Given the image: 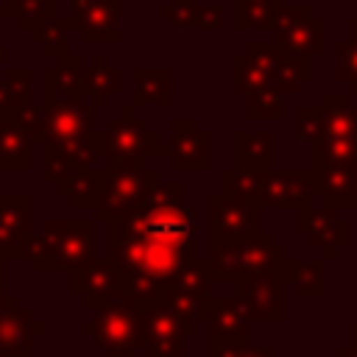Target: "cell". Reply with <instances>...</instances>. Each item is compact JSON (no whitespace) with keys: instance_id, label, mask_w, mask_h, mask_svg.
I'll return each mask as SVG.
<instances>
[{"instance_id":"6da1fadb","label":"cell","mask_w":357,"mask_h":357,"mask_svg":"<svg viewBox=\"0 0 357 357\" xmlns=\"http://www.w3.org/2000/svg\"><path fill=\"white\" fill-rule=\"evenodd\" d=\"M109 259L120 273V296L153 301L176 282L181 268L198 254V218L192 206H137L106 220Z\"/></svg>"},{"instance_id":"7a4b0ae2","label":"cell","mask_w":357,"mask_h":357,"mask_svg":"<svg viewBox=\"0 0 357 357\" xmlns=\"http://www.w3.org/2000/svg\"><path fill=\"white\" fill-rule=\"evenodd\" d=\"M98 220H45L25 245L33 273H70L95 257Z\"/></svg>"},{"instance_id":"3957f363","label":"cell","mask_w":357,"mask_h":357,"mask_svg":"<svg viewBox=\"0 0 357 357\" xmlns=\"http://www.w3.org/2000/svg\"><path fill=\"white\" fill-rule=\"evenodd\" d=\"M284 257L287 248L279 245L271 231H257L237 243H212L206 262H209L212 284H234L240 279L276 268Z\"/></svg>"},{"instance_id":"277c9868","label":"cell","mask_w":357,"mask_h":357,"mask_svg":"<svg viewBox=\"0 0 357 357\" xmlns=\"http://www.w3.org/2000/svg\"><path fill=\"white\" fill-rule=\"evenodd\" d=\"M103 192L98 198L95 220H112L134 209V204L159 181V170L148 167L145 156H112L106 159Z\"/></svg>"},{"instance_id":"5b68a950","label":"cell","mask_w":357,"mask_h":357,"mask_svg":"<svg viewBox=\"0 0 357 357\" xmlns=\"http://www.w3.org/2000/svg\"><path fill=\"white\" fill-rule=\"evenodd\" d=\"M142 301L117 296L103 310H95L89 321L81 324V335L92 337L106 357H134L142 349Z\"/></svg>"},{"instance_id":"8992f818","label":"cell","mask_w":357,"mask_h":357,"mask_svg":"<svg viewBox=\"0 0 357 357\" xmlns=\"http://www.w3.org/2000/svg\"><path fill=\"white\" fill-rule=\"evenodd\" d=\"M293 257H284L276 268L234 282V296L251 324H282L287 318V284Z\"/></svg>"},{"instance_id":"52a82bcc","label":"cell","mask_w":357,"mask_h":357,"mask_svg":"<svg viewBox=\"0 0 357 357\" xmlns=\"http://www.w3.org/2000/svg\"><path fill=\"white\" fill-rule=\"evenodd\" d=\"M103 134V159L112 156H145V159H167V145H162L159 134L148 126V120L134 117V106L126 103L120 114L106 120Z\"/></svg>"},{"instance_id":"ba28073f","label":"cell","mask_w":357,"mask_h":357,"mask_svg":"<svg viewBox=\"0 0 357 357\" xmlns=\"http://www.w3.org/2000/svg\"><path fill=\"white\" fill-rule=\"evenodd\" d=\"M262 206L257 201L234 198L215 192L206 198V226H209V245L212 243H237L245 240L259 229Z\"/></svg>"},{"instance_id":"9c48e42d","label":"cell","mask_w":357,"mask_h":357,"mask_svg":"<svg viewBox=\"0 0 357 357\" xmlns=\"http://www.w3.org/2000/svg\"><path fill=\"white\" fill-rule=\"evenodd\" d=\"M45 145L70 148L92 137V120L98 106L86 98H59L45 100Z\"/></svg>"},{"instance_id":"30bf717a","label":"cell","mask_w":357,"mask_h":357,"mask_svg":"<svg viewBox=\"0 0 357 357\" xmlns=\"http://www.w3.org/2000/svg\"><path fill=\"white\" fill-rule=\"evenodd\" d=\"M142 354L145 357H184V326L170 304L162 298L142 301Z\"/></svg>"},{"instance_id":"8fae6325","label":"cell","mask_w":357,"mask_h":357,"mask_svg":"<svg viewBox=\"0 0 357 357\" xmlns=\"http://www.w3.org/2000/svg\"><path fill=\"white\" fill-rule=\"evenodd\" d=\"M67 296L75 298L86 312L103 310L120 296V273L112 259H89L67 273Z\"/></svg>"},{"instance_id":"7c38bea8","label":"cell","mask_w":357,"mask_h":357,"mask_svg":"<svg viewBox=\"0 0 357 357\" xmlns=\"http://www.w3.org/2000/svg\"><path fill=\"white\" fill-rule=\"evenodd\" d=\"M296 229L307 234L310 245L321 251L324 259H335L340 248L351 243V223L340 218V209L332 206H301L296 209Z\"/></svg>"},{"instance_id":"4fadbf2b","label":"cell","mask_w":357,"mask_h":357,"mask_svg":"<svg viewBox=\"0 0 357 357\" xmlns=\"http://www.w3.org/2000/svg\"><path fill=\"white\" fill-rule=\"evenodd\" d=\"M120 6L123 0H70V31H78L84 45H120Z\"/></svg>"},{"instance_id":"5bb4252c","label":"cell","mask_w":357,"mask_h":357,"mask_svg":"<svg viewBox=\"0 0 357 357\" xmlns=\"http://www.w3.org/2000/svg\"><path fill=\"white\" fill-rule=\"evenodd\" d=\"M33 237V195L0 192V257L22 259Z\"/></svg>"},{"instance_id":"9a60e30c","label":"cell","mask_w":357,"mask_h":357,"mask_svg":"<svg viewBox=\"0 0 357 357\" xmlns=\"http://www.w3.org/2000/svg\"><path fill=\"white\" fill-rule=\"evenodd\" d=\"M167 162L173 170H209L212 167V134L192 117L170 120Z\"/></svg>"},{"instance_id":"2e32d148","label":"cell","mask_w":357,"mask_h":357,"mask_svg":"<svg viewBox=\"0 0 357 357\" xmlns=\"http://www.w3.org/2000/svg\"><path fill=\"white\" fill-rule=\"evenodd\" d=\"M315 198L310 167L304 170H268L257 204L262 209H301Z\"/></svg>"},{"instance_id":"e0dca14e","label":"cell","mask_w":357,"mask_h":357,"mask_svg":"<svg viewBox=\"0 0 357 357\" xmlns=\"http://www.w3.org/2000/svg\"><path fill=\"white\" fill-rule=\"evenodd\" d=\"M45 335V324L17 296H8L0 312V357H33V337Z\"/></svg>"},{"instance_id":"ac0fdd59","label":"cell","mask_w":357,"mask_h":357,"mask_svg":"<svg viewBox=\"0 0 357 357\" xmlns=\"http://www.w3.org/2000/svg\"><path fill=\"white\" fill-rule=\"evenodd\" d=\"M315 198L332 209H357V167L349 165H315L310 167Z\"/></svg>"},{"instance_id":"d6986e66","label":"cell","mask_w":357,"mask_h":357,"mask_svg":"<svg viewBox=\"0 0 357 357\" xmlns=\"http://www.w3.org/2000/svg\"><path fill=\"white\" fill-rule=\"evenodd\" d=\"M33 145L17 109H0V170H31Z\"/></svg>"},{"instance_id":"ffe728a7","label":"cell","mask_w":357,"mask_h":357,"mask_svg":"<svg viewBox=\"0 0 357 357\" xmlns=\"http://www.w3.org/2000/svg\"><path fill=\"white\" fill-rule=\"evenodd\" d=\"M84 59L75 53L59 56L56 64L42 70V98L59 100V98H86V81H84Z\"/></svg>"},{"instance_id":"44dd1931","label":"cell","mask_w":357,"mask_h":357,"mask_svg":"<svg viewBox=\"0 0 357 357\" xmlns=\"http://www.w3.org/2000/svg\"><path fill=\"white\" fill-rule=\"evenodd\" d=\"M134 98L131 106L142 109L148 103H156L159 109H170L173 103V70L170 67H134Z\"/></svg>"},{"instance_id":"7402d4cb","label":"cell","mask_w":357,"mask_h":357,"mask_svg":"<svg viewBox=\"0 0 357 357\" xmlns=\"http://www.w3.org/2000/svg\"><path fill=\"white\" fill-rule=\"evenodd\" d=\"M103 178L106 170L103 167H84V170H73L70 176H64L56 184V195L67 198V204L73 209H95L98 198L103 192Z\"/></svg>"},{"instance_id":"603a6c76","label":"cell","mask_w":357,"mask_h":357,"mask_svg":"<svg viewBox=\"0 0 357 357\" xmlns=\"http://www.w3.org/2000/svg\"><path fill=\"white\" fill-rule=\"evenodd\" d=\"M209 335L215 337H234V340H248V318L237 301V296H212L206 321Z\"/></svg>"},{"instance_id":"cb8c5ba5","label":"cell","mask_w":357,"mask_h":357,"mask_svg":"<svg viewBox=\"0 0 357 357\" xmlns=\"http://www.w3.org/2000/svg\"><path fill=\"white\" fill-rule=\"evenodd\" d=\"M234 165L248 170L273 167V134L271 131H234Z\"/></svg>"},{"instance_id":"d4e9b609","label":"cell","mask_w":357,"mask_h":357,"mask_svg":"<svg viewBox=\"0 0 357 357\" xmlns=\"http://www.w3.org/2000/svg\"><path fill=\"white\" fill-rule=\"evenodd\" d=\"M159 298L165 304L173 307V312L181 318V326H184V335L192 337L198 335V324L206 321V312H209V304H212V296H198V293H190V290H181L176 284H167Z\"/></svg>"},{"instance_id":"484cf974","label":"cell","mask_w":357,"mask_h":357,"mask_svg":"<svg viewBox=\"0 0 357 357\" xmlns=\"http://www.w3.org/2000/svg\"><path fill=\"white\" fill-rule=\"evenodd\" d=\"M321 109L326 120L324 137H357V103L351 92H324Z\"/></svg>"},{"instance_id":"4316f807","label":"cell","mask_w":357,"mask_h":357,"mask_svg":"<svg viewBox=\"0 0 357 357\" xmlns=\"http://www.w3.org/2000/svg\"><path fill=\"white\" fill-rule=\"evenodd\" d=\"M84 81H86V95H92L95 106L103 109L112 100V95H120L123 70L117 64H112L109 56H95V61L84 70Z\"/></svg>"},{"instance_id":"83f0119b","label":"cell","mask_w":357,"mask_h":357,"mask_svg":"<svg viewBox=\"0 0 357 357\" xmlns=\"http://www.w3.org/2000/svg\"><path fill=\"white\" fill-rule=\"evenodd\" d=\"M307 81H312V56L282 50L273 70V89L279 95H296Z\"/></svg>"},{"instance_id":"f1b7e54d","label":"cell","mask_w":357,"mask_h":357,"mask_svg":"<svg viewBox=\"0 0 357 357\" xmlns=\"http://www.w3.org/2000/svg\"><path fill=\"white\" fill-rule=\"evenodd\" d=\"M282 50L287 53H301V56H318L324 53V20L321 17H310L307 22H301L298 28L271 36Z\"/></svg>"},{"instance_id":"f546056e","label":"cell","mask_w":357,"mask_h":357,"mask_svg":"<svg viewBox=\"0 0 357 357\" xmlns=\"http://www.w3.org/2000/svg\"><path fill=\"white\" fill-rule=\"evenodd\" d=\"M315 165L357 167V137H321L310 142V167Z\"/></svg>"},{"instance_id":"4dcf8cb0","label":"cell","mask_w":357,"mask_h":357,"mask_svg":"<svg viewBox=\"0 0 357 357\" xmlns=\"http://www.w3.org/2000/svg\"><path fill=\"white\" fill-rule=\"evenodd\" d=\"M67 31H70V22L67 17H47L36 25H31L25 33H31V42L36 47H42L45 56H67L70 53V39H67Z\"/></svg>"},{"instance_id":"1f68e13d","label":"cell","mask_w":357,"mask_h":357,"mask_svg":"<svg viewBox=\"0 0 357 357\" xmlns=\"http://www.w3.org/2000/svg\"><path fill=\"white\" fill-rule=\"evenodd\" d=\"M33 70L31 67H8L6 78H0V109H22L33 103Z\"/></svg>"},{"instance_id":"d6a6232c","label":"cell","mask_w":357,"mask_h":357,"mask_svg":"<svg viewBox=\"0 0 357 357\" xmlns=\"http://www.w3.org/2000/svg\"><path fill=\"white\" fill-rule=\"evenodd\" d=\"M56 14H59V0H3L0 6V17L17 20L20 31H28L31 25Z\"/></svg>"},{"instance_id":"836d02e7","label":"cell","mask_w":357,"mask_h":357,"mask_svg":"<svg viewBox=\"0 0 357 357\" xmlns=\"http://www.w3.org/2000/svg\"><path fill=\"white\" fill-rule=\"evenodd\" d=\"M268 170H248V167H226L220 173V192L223 195H234V198H245V201H257L262 181H265Z\"/></svg>"},{"instance_id":"e575fe53","label":"cell","mask_w":357,"mask_h":357,"mask_svg":"<svg viewBox=\"0 0 357 357\" xmlns=\"http://www.w3.org/2000/svg\"><path fill=\"white\" fill-rule=\"evenodd\" d=\"M290 284L301 298L324 296V257L315 259H293L290 265Z\"/></svg>"},{"instance_id":"d590c367","label":"cell","mask_w":357,"mask_h":357,"mask_svg":"<svg viewBox=\"0 0 357 357\" xmlns=\"http://www.w3.org/2000/svg\"><path fill=\"white\" fill-rule=\"evenodd\" d=\"M284 0H234V28L237 31H268L276 8Z\"/></svg>"},{"instance_id":"8d00e7d4","label":"cell","mask_w":357,"mask_h":357,"mask_svg":"<svg viewBox=\"0 0 357 357\" xmlns=\"http://www.w3.org/2000/svg\"><path fill=\"white\" fill-rule=\"evenodd\" d=\"M245 114H248V120H284L287 117L284 95H279L271 86L257 89V92L245 95Z\"/></svg>"},{"instance_id":"74e56055","label":"cell","mask_w":357,"mask_h":357,"mask_svg":"<svg viewBox=\"0 0 357 357\" xmlns=\"http://www.w3.org/2000/svg\"><path fill=\"white\" fill-rule=\"evenodd\" d=\"M271 86V81H268V75L245 56V53H237L234 56V92L237 95H251V92H257V89H268ZM273 89V86H271Z\"/></svg>"},{"instance_id":"f35d334b","label":"cell","mask_w":357,"mask_h":357,"mask_svg":"<svg viewBox=\"0 0 357 357\" xmlns=\"http://www.w3.org/2000/svg\"><path fill=\"white\" fill-rule=\"evenodd\" d=\"M310 17H312V6H310V3H290V0H284V3L276 8V14H273V20H271V25H268V33H271V36L287 33V31L298 28L301 22H307Z\"/></svg>"},{"instance_id":"ab89813d","label":"cell","mask_w":357,"mask_h":357,"mask_svg":"<svg viewBox=\"0 0 357 357\" xmlns=\"http://www.w3.org/2000/svg\"><path fill=\"white\" fill-rule=\"evenodd\" d=\"M198 8H201V0H167L156 6V17L173 22L176 28H195Z\"/></svg>"},{"instance_id":"60d3db41","label":"cell","mask_w":357,"mask_h":357,"mask_svg":"<svg viewBox=\"0 0 357 357\" xmlns=\"http://www.w3.org/2000/svg\"><path fill=\"white\" fill-rule=\"evenodd\" d=\"M326 131V120H324V109L321 103L315 106H298L296 109V137L304 142H315L321 139Z\"/></svg>"},{"instance_id":"b9f144b4","label":"cell","mask_w":357,"mask_h":357,"mask_svg":"<svg viewBox=\"0 0 357 357\" xmlns=\"http://www.w3.org/2000/svg\"><path fill=\"white\" fill-rule=\"evenodd\" d=\"M335 56H337L335 78L343 81L351 95H357V45L349 42V39H340L335 45Z\"/></svg>"},{"instance_id":"7bdbcfd3","label":"cell","mask_w":357,"mask_h":357,"mask_svg":"<svg viewBox=\"0 0 357 357\" xmlns=\"http://www.w3.org/2000/svg\"><path fill=\"white\" fill-rule=\"evenodd\" d=\"M17 114H20V120L25 123V128L31 131L33 142H36V145H45V109H42V103L33 100V103L17 109Z\"/></svg>"},{"instance_id":"ee69618b","label":"cell","mask_w":357,"mask_h":357,"mask_svg":"<svg viewBox=\"0 0 357 357\" xmlns=\"http://www.w3.org/2000/svg\"><path fill=\"white\" fill-rule=\"evenodd\" d=\"M248 340H234V337H215L209 335V354L206 357H234Z\"/></svg>"},{"instance_id":"f6af8a7d","label":"cell","mask_w":357,"mask_h":357,"mask_svg":"<svg viewBox=\"0 0 357 357\" xmlns=\"http://www.w3.org/2000/svg\"><path fill=\"white\" fill-rule=\"evenodd\" d=\"M220 22H223V6L220 3H212V6H204L201 3L195 28H201V31H218Z\"/></svg>"},{"instance_id":"bcb514c9","label":"cell","mask_w":357,"mask_h":357,"mask_svg":"<svg viewBox=\"0 0 357 357\" xmlns=\"http://www.w3.org/2000/svg\"><path fill=\"white\" fill-rule=\"evenodd\" d=\"M234 357H273V349L271 346H243Z\"/></svg>"},{"instance_id":"7dc6e473","label":"cell","mask_w":357,"mask_h":357,"mask_svg":"<svg viewBox=\"0 0 357 357\" xmlns=\"http://www.w3.org/2000/svg\"><path fill=\"white\" fill-rule=\"evenodd\" d=\"M335 357H357V346H354V343L337 346V349H335Z\"/></svg>"},{"instance_id":"c3c4849f","label":"cell","mask_w":357,"mask_h":357,"mask_svg":"<svg viewBox=\"0 0 357 357\" xmlns=\"http://www.w3.org/2000/svg\"><path fill=\"white\" fill-rule=\"evenodd\" d=\"M8 259L0 257V290H8V268H6Z\"/></svg>"},{"instance_id":"681fc988","label":"cell","mask_w":357,"mask_h":357,"mask_svg":"<svg viewBox=\"0 0 357 357\" xmlns=\"http://www.w3.org/2000/svg\"><path fill=\"white\" fill-rule=\"evenodd\" d=\"M349 42L357 45V17H349Z\"/></svg>"},{"instance_id":"f907efd6","label":"cell","mask_w":357,"mask_h":357,"mask_svg":"<svg viewBox=\"0 0 357 357\" xmlns=\"http://www.w3.org/2000/svg\"><path fill=\"white\" fill-rule=\"evenodd\" d=\"M349 343H354V346H357V321H351V324H349Z\"/></svg>"},{"instance_id":"816d5d0a","label":"cell","mask_w":357,"mask_h":357,"mask_svg":"<svg viewBox=\"0 0 357 357\" xmlns=\"http://www.w3.org/2000/svg\"><path fill=\"white\" fill-rule=\"evenodd\" d=\"M8 296H11L8 290H0V312H3V310H6V304H8Z\"/></svg>"},{"instance_id":"f5cc1de1","label":"cell","mask_w":357,"mask_h":357,"mask_svg":"<svg viewBox=\"0 0 357 357\" xmlns=\"http://www.w3.org/2000/svg\"><path fill=\"white\" fill-rule=\"evenodd\" d=\"M8 61V50H6V45L0 42V64H6Z\"/></svg>"}]
</instances>
